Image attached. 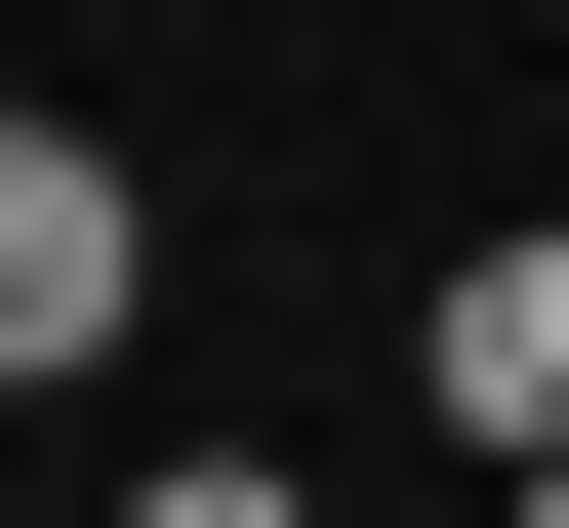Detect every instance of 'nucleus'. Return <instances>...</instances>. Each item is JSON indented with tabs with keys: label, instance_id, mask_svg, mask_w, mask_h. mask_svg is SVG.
I'll list each match as a JSON object with an SVG mask.
<instances>
[{
	"label": "nucleus",
	"instance_id": "nucleus-1",
	"mask_svg": "<svg viewBox=\"0 0 569 528\" xmlns=\"http://www.w3.org/2000/svg\"><path fill=\"white\" fill-rule=\"evenodd\" d=\"M122 285H163L122 122H0V407H41V366H122Z\"/></svg>",
	"mask_w": 569,
	"mask_h": 528
},
{
	"label": "nucleus",
	"instance_id": "nucleus-2",
	"mask_svg": "<svg viewBox=\"0 0 569 528\" xmlns=\"http://www.w3.org/2000/svg\"><path fill=\"white\" fill-rule=\"evenodd\" d=\"M448 447H488V488H569V203H529V245H448Z\"/></svg>",
	"mask_w": 569,
	"mask_h": 528
},
{
	"label": "nucleus",
	"instance_id": "nucleus-3",
	"mask_svg": "<svg viewBox=\"0 0 569 528\" xmlns=\"http://www.w3.org/2000/svg\"><path fill=\"white\" fill-rule=\"evenodd\" d=\"M122 528H326V488H284V447H122Z\"/></svg>",
	"mask_w": 569,
	"mask_h": 528
},
{
	"label": "nucleus",
	"instance_id": "nucleus-4",
	"mask_svg": "<svg viewBox=\"0 0 569 528\" xmlns=\"http://www.w3.org/2000/svg\"><path fill=\"white\" fill-rule=\"evenodd\" d=\"M488 528H569V488H488Z\"/></svg>",
	"mask_w": 569,
	"mask_h": 528
}]
</instances>
